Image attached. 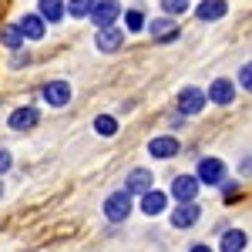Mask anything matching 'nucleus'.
<instances>
[{
    "label": "nucleus",
    "instance_id": "25",
    "mask_svg": "<svg viewBox=\"0 0 252 252\" xmlns=\"http://www.w3.org/2000/svg\"><path fill=\"white\" fill-rule=\"evenodd\" d=\"M222 195H225V202H235V195H239V185H235V182H222Z\"/></svg>",
    "mask_w": 252,
    "mask_h": 252
},
{
    "label": "nucleus",
    "instance_id": "4",
    "mask_svg": "<svg viewBox=\"0 0 252 252\" xmlns=\"http://www.w3.org/2000/svg\"><path fill=\"white\" fill-rule=\"evenodd\" d=\"M40 94L47 101V108H64V104L71 101V84H67V81H47Z\"/></svg>",
    "mask_w": 252,
    "mask_h": 252
},
{
    "label": "nucleus",
    "instance_id": "15",
    "mask_svg": "<svg viewBox=\"0 0 252 252\" xmlns=\"http://www.w3.org/2000/svg\"><path fill=\"white\" fill-rule=\"evenodd\" d=\"M148 31H152L155 40H175L178 37V27H175L172 17H155L152 24H148Z\"/></svg>",
    "mask_w": 252,
    "mask_h": 252
},
{
    "label": "nucleus",
    "instance_id": "5",
    "mask_svg": "<svg viewBox=\"0 0 252 252\" xmlns=\"http://www.w3.org/2000/svg\"><path fill=\"white\" fill-rule=\"evenodd\" d=\"M205 101H209L205 91H198V88H185V91L178 94V111H182V115H198V111L205 108Z\"/></svg>",
    "mask_w": 252,
    "mask_h": 252
},
{
    "label": "nucleus",
    "instance_id": "18",
    "mask_svg": "<svg viewBox=\"0 0 252 252\" xmlns=\"http://www.w3.org/2000/svg\"><path fill=\"white\" fill-rule=\"evenodd\" d=\"M222 252H242L246 249V232L242 229H229V232L222 235V246H219Z\"/></svg>",
    "mask_w": 252,
    "mask_h": 252
},
{
    "label": "nucleus",
    "instance_id": "14",
    "mask_svg": "<svg viewBox=\"0 0 252 252\" xmlns=\"http://www.w3.org/2000/svg\"><path fill=\"white\" fill-rule=\"evenodd\" d=\"M165 205H168V195L158 192V189H148V192L141 195V212L145 215H161Z\"/></svg>",
    "mask_w": 252,
    "mask_h": 252
},
{
    "label": "nucleus",
    "instance_id": "24",
    "mask_svg": "<svg viewBox=\"0 0 252 252\" xmlns=\"http://www.w3.org/2000/svg\"><path fill=\"white\" fill-rule=\"evenodd\" d=\"M239 88H242V91H252V64H242V71H239Z\"/></svg>",
    "mask_w": 252,
    "mask_h": 252
},
{
    "label": "nucleus",
    "instance_id": "20",
    "mask_svg": "<svg viewBox=\"0 0 252 252\" xmlns=\"http://www.w3.org/2000/svg\"><path fill=\"white\" fill-rule=\"evenodd\" d=\"M97 0H67V14L71 17H91Z\"/></svg>",
    "mask_w": 252,
    "mask_h": 252
},
{
    "label": "nucleus",
    "instance_id": "11",
    "mask_svg": "<svg viewBox=\"0 0 252 252\" xmlns=\"http://www.w3.org/2000/svg\"><path fill=\"white\" fill-rule=\"evenodd\" d=\"M178 138H172V135H158V138H152L148 141V152H152V158H175L178 155Z\"/></svg>",
    "mask_w": 252,
    "mask_h": 252
},
{
    "label": "nucleus",
    "instance_id": "28",
    "mask_svg": "<svg viewBox=\"0 0 252 252\" xmlns=\"http://www.w3.org/2000/svg\"><path fill=\"white\" fill-rule=\"evenodd\" d=\"M0 198H3V185H0Z\"/></svg>",
    "mask_w": 252,
    "mask_h": 252
},
{
    "label": "nucleus",
    "instance_id": "10",
    "mask_svg": "<svg viewBox=\"0 0 252 252\" xmlns=\"http://www.w3.org/2000/svg\"><path fill=\"white\" fill-rule=\"evenodd\" d=\"M37 121H40V111L31 108V104H24V108H17L10 115V128L14 131H31V128H37Z\"/></svg>",
    "mask_w": 252,
    "mask_h": 252
},
{
    "label": "nucleus",
    "instance_id": "8",
    "mask_svg": "<svg viewBox=\"0 0 252 252\" xmlns=\"http://www.w3.org/2000/svg\"><path fill=\"white\" fill-rule=\"evenodd\" d=\"M198 219H202V209L195 202H178V209L172 212V225L175 229H192Z\"/></svg>",
    "mask_w": 252,
    "mask_h": 252
},
{
    "label": "nucleus",
    "instance_id": "12",
    "mask_svg": "<svg viewBox=\"0 0 252 252\" xmlns=\"http://www.w3.org/2000/svg\"><path fill=\"white\" fill-rule=\"evenodd\" d=\"M209 101H215V104H232L235 101V84L229 78H219L209 84Z\"/></svg>",
    "mask_w": 252,
    "mask_h": 252
},
{
    "label": "nucleus",
    "instance_id": "19",
    "mask_svg": "<svg viewBox=\"0 0 252 252\" xmlns=\"http://www.w3.org/2000/svg\"><path fill=\"white\" fill-rule=\"evenodd\" d=\"M0 40H3V47H10V51H17L20 44H24V34H20V27L17 24H7V27H3V31H0Z\"/></svg>",
    "mask_w": 252,
    "mask_h": 252
},
{
    "label": "nucleus",
    "instance_id": "1",
    "mask_svg": "<svg viewBox=\"0 0 252 252\" xmlns=\"http://www.w3.org/2000/svg\"><path fill=\"white\" fill-rule=\"evenodd\" d=\"M131 215V192H111L108 198H104V219L108 222H125Z\"/></svg>",
    "mask_w": 252,
    "mask_h": 252
},
{
    "label": "nucleus",
    "instance_id": "27",
    "mask_svg": "<svg viewBox=\"0 0 252 252\" xmlns=\"http://www.w3.org/2000/svg\"><path fill=\"white\" fill-rule=\"evenodd\" d=\"M192 252H212V249H209V246H202V242H198V246H192Z\"/></svg>",
    "mask_w": 252,
    "mask_h": 252
},
{
    "label": "nucleus",
    "instance_id": "9",
    "mask_svg": "<svg viewBox=\"0 0 252 252\" xmlns=\"http://www.w3.org/2000/svg\"><path fill=\"white\" fill-rule=\"evenodd\" d=\"M198 178L195 175H178L172 182V195L178 198V202H195V195H198Z\"/></svg>",
    "mask_w": 252,
    "mask_h": 252
},
{
    "label": "nucleus",
    "instance_id": "23",
    "mask_svg": "<svg viewBox=\"0 0 252 252\" xmlns=\"http://www.w3.org/2000/svg\"><path fill=\"white\" fill-rule=\"evenodd\" d=\"M125 24H128V31H141V27H145L141 10H128V14H125Z\"/></svg>",
    "mask_w": 252,
    "mask_h": 252
},
{
    "label": "nucleus",
    "instance_id": "21",
    "mask_svg": "<svg viewBox=\"0 0 252 252\" xmlns=\"http://www.w3.org/2000/svg\"><path fill=\"white\" fill-rule=\"evenodd\" d=\"M94 131H97L101 138H111V135L118 131V121H115L111 115H97V118H94Z\"/></svg>",
    "mask_w": 252,
    "mask_h": 252
},
{
    "label": "nucleus",
    "instance_id": "6",
    "mask_svg": "<svg viewBox=\"0 0 252 252\" xmlns=\"http://www.w3.org/2000/svg\"><path fill=\"white\" fill-rule=\"evenodd\" d=\"M125 44V34L118 27H97V37H94V47L101 54H115L118 47Z\"/></svg>",
    "mask_w": 252,
    "mask_h": 252
},
{
    "label": "nucleus",
    "instance_id": "22",
    "mask_svg": "<svg viewBox=\"0 0 252 252\" xmlns=\"http://www.w3.org/2000/svg\"><path fill=\"white\" fill-rule=\"evenodd\" d=\"M161 10H165L168 17H178V14L189 10V0H161Z\"/></svg>",
    "mask_w": 252,
    "mask_h": 252
},
{
    "label": "nucleus",
    "instance_id": "2",
    "mask_svg": "<svg viewBox=\"0 0 252 252\" xmlns=\"http://www.w3.org/2000/svg\"><path fill=\"white\" fill-rule=\"evenodd\" d=\"M195 178L202 182V185H222L225 182V161L222 158H202L198 161V168H195Z\"/></svg>",
    "mask_w": 252,
    "mask_h": 252
},
{
    "label": "nucleus",
    "instance_id": "26",
    "mask_svg": "<svg viewBox=\"0 0 252 252\" xmlns=\"http://www.w3.org/2000/svg\"><path fill=\"white\" fill-rule=\"evenodd\" d=\"M10 165H14L10 152H7V148H0V175H3V172H10Z\"/></svg>",
    "mask_w": 252,
    "mask_h": 252
},
{
    "label": "nucleus",
    "instance_id": "3",
    "mask_svg": "<svg viewBox=\"0 0 252 252\" xmlns=\"http://www.w3.org/2000/svg\"><path fill=\"white\" fill-rule=\"evenodd\" d=\"M118 14H121L118 0H97L94 10H91V20H94V27H115Z\"/></svg>",
    "mask_w": 252,
    "mask_h": 252
},
{
    "label": "nucleus",
    "instance_id": "16",
    "mask_svg": "<svg viewBox=\"0 0 252 252\" xmlns=\"http://www.w3.org/2000/svg\"><path fill=\"white\" fill-rule=\"evenodd\" d=\"M225 10H229L225 0H202L195 14H198V20H219V17H225Z\"/></svg>",
    "mask_w": 252,
    "mask_h": 252
},
{
    "label": "nucleus",
    "instance_id": "13",
    "mask_svg": "<svg viewBox=\"0 0 252 252\" xmlns=\"http://www.w3.org/2000/svg\"><path fill=\"white\" fill-rule=\"evenodd\" d=\"M17 27H20V34H24L27 40H40V37H44V27H47V20L40 17V14H24Z\"/></svg>",
    "mask_w": 252,
    "mask_h": 252
},
{
    "label": "nucleus",
    "instance_id": "7",
    "mask_svg": "<svg viewBox=\"0 0 252 252\" xmlns=\"http://www.w3.org/2000/svg\"><path fill=\"white\" fill-rule=\"evenodd\" d=\"M148 189H155V175L148 172V168H135V172H128V178H125V192L145 195Z\"/></svg>",
    "mask_w": 252,
    "mask_h": 252
},
{
    "label": "nucleus",
    "instance_id": "17",
    "mask_svg": "<svg viewBox=\"0 0 252 252\" xmlns=\"http://www.w3.org/2000/svg\"><path fill=\"white\" fill-rule=\"evenodd\" d=\"M67 10H64V0H40V17L47 24H58Z\"/></svg>",
    "mask_w": 252,
    "mask_h": 252
}]
</instances>
